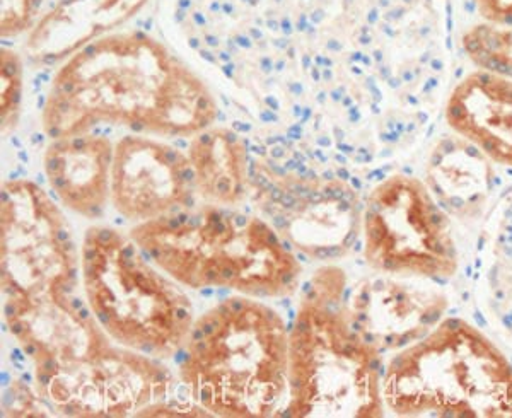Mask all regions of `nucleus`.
Segmentation results:
<instances>
[{
	"instance_id": "obj_33",
	"label": "nucleus",
	"mask_w": 512,
	"mask_h": 418,
	"mask_svg": "<svg viewBox=\"0 0 512 418\" xmlns=\"http://www.w3.org/2000/svg\"><path fill=\"white\" fill-rule=\"evenodd\" d=\"M282 306H284V308H291V301H289V299H284V301H282Z\"/></svg>"
},
{
	"instance_id": "obj_26",
	"label": "nucleus",
	"mask_w": 512,
	"mask_h": 418,
	"mask_svg": "<svg viewBox=\"0 0 512 418\" xmlns=\"http://www.w3.org/2000/svg\"><path fill=\"white\" fill-rule=\"evenodd\" d=\"M84 306H86V304H84V301L79 299V297H72V299H70V308H72V311H76L77 313V311L84 308Z\"/></svg>"
},
{
	"instance_id": "obj_1",
	"label": "nucleus",
	"mask_w": 512,
	"mask_h": 418,
	"mask_svg": "<svg viewBox=\"0 0 512 418\" xmlns=\"http://www.w3.org/2000/svg\"><path fill=\"white\" fill-rule=\"evenodd\" d=\"M219 115L192 70L151 36L117 33L82 47L59 70L43 108L48 139L88 134L101 123L134 134L193 135Z\"/></svg>"
},
{
	"instance_id": "obj_21",
	"label": "nucleus",
	"mask_w": 512,
	"mask_h": 418,
	"mask_svg": "<svg viewBox=\"0 0 512 418\" xmlns=\"http://www.w3.org/2000/svg\"><path fill=\"white\" fill-rule=\"evenodd\" d=\"M284 190L282 188H279V186L275 185L274 188H272V192L268 193V197H270V200L274 202V204H279L280 198L284 197Z\"/></svg>"
},
{
	"instance_id": "obj_23",
	"label": "nucleus",
	"mask_w": 512,
	"mask_h": 418,
	"mask_svg": "<svg viewBox=\"0 0 512 418\" xmlns=\"http://www.w3.org/2000/svg\"><path fill=\"white\" fill-rule=\"evenodd\" d=\"M76 314L77 318H79L82 323H89V321H91V311H89L88 306H84V308L79 309Z\"/></svg>"
},
{
	"instance_id": "obj_12",
	"label": "nucleus",
	"mask_w": 512,
	"mask_h": 418,
	"mask_svg": "<svg viewBox=\"0 0 512 418\" xmlns=\"http://www.w3.org/2000/svg\"><path fill=\"white\" fill-rule=\"evenodd\" d=\"M2 134H11L19 122L23 101V64L19 55L2 48Z\"/></svg>"
},
{
	"instance_id": "obj_16",
	"label": "nucleus",
	"mask_w": 512,
	"mask_h": 418,
	"mask_svg": "<svg viewBox=\"0 0 512 418\" xmlns=\"http://www.w3.org/2000/svg\"><path fill=\"white\" fill-rule=\"evenodd\" d=\"M227 306L231 308L233 314H241L245 313L248 306H250L251 302L248 299H243V297H231V299H227Z\"/></svg>"
},
{
	"instance_id": "obj_14",
	"label": "nucleus",
	"mask_w": 512,
	"mask_h": 418,
	"mask_svg": "<svg viewBox=\"0 0 512 418\" xmlns=\"http://www.w3.org/2000/svg\"><path fill=\"white\" fill-rule=\"evenodd\" d=\"M483 21L512 26V0H475Z\"/></svg>"
},
{
	"instance_id": "obj_9",
	"label": "nucleus",
	"mask_w": 512,
	"mask_h": 418,
	"mask_svg": "<svg viewBox=\"0 0 512 418\" xmlns=\"http://www.w3.org/2000/svg\"><path fill=\"white\" fill-rule=\"evenodd\" d=\"M490 161L475 144L454 134L432 154L427 186L456 215L480 209L490 188Z\"/></svg>"
},
{
	"instance_id": "obj_2",
	"label": "nucleus",
	"mask_w": 512,
	"mask_h": 418,
	"mask_svg": "<svg viewBox=\"0 0 512 418\" xmlns=\"http://www.w3.org/2000/svg\"><path fill=\"white\" fill-rule=\"evenodd\" d=\"M383 400L398 417L512 418V360L477 326L446 318L391 359Z\"/></svg>"
},
{
	"instance_id": "obj_27",
	"label": "nucleus",
	"mask_w": 512,
	"mask_h": 418,
	"mask_svg": "<svg viewBox=\"0 0 512 418\" xmlns=\"http://www.w3.org/2000/svg\"><path fill=\"white\" fill-rule=\"evenodd\" d=\"M24 350L21 349H12L11 352V362H14V360H19V362H24L26 360V357H24Z\"/></svg>"
},
{
	"instance_id": "obj_7",
	"label": "nucleus",
	"mask_w": 512,
	"mask_h": 418,
	"mask_svg": "<svg viewBox=\"0 0 512 418\" xmlns=\"http://www.w3.org/2000/svg\"><path fill=\"white\" fill-rule=\"evenodd\" d=\"M113 161L115 149L105 135L82 134L53 140L43 168L60 202L89 219H98L105 215Z\"/></svg>"
},
{
	"instance_id": "obj_24",
	"label": "nucleus",
	"mask_w": 512,
	"mask_h": 418,
	"mask_svg": "<svg viewBox=\"0 0 512 418\" xmlns=\"http://www.w3.org/2000/svg\"><path fill=\"white\" fill-rule=\"evenodd\" d=\"M65 277L72 282V284H77V267L72 263V265H69V268H67V272H65Z\"/></svg>"
},
{
	"instance_id": "obj_29",
	"label": "nucleus",
	"mask_w": 512,
	"mask_h": 418,
	"mask_svg": "<svg viewBox=\"0 0 512 418\" xmlns=\"http://www.w3.org/2000/svg\"><path fill=\"white\" fill-rule=\"evenodd\" d=\"M190 217H192V215L188 214V212H180V214H178V219H180L183 227L187 226L188 221H190Z\"/></svg>"
},
{
	"instance_id": "obj_20",
	"label": "nucleus",
	"mask_w": 512,
	"mask_h": 418,
	"mask_svg": "<svg viewBox=\"0 0 512 418\" xmlns=\"http://www.w3.org/2000/svg\"><path fill=\"white\" fill-rule=\"evenodd\" d=\"M233 224L234 226L239 227V229H248L251 221L245 214H234Z\"/></svg>"
},
{
	"instance_id": "obj_28",
	"label": "nucleus",
	"mask_w": 512,
	"mask_h": 418,
	"mask_svg": "<svg viewBox=\"0 0 512 418\" xmlns=\"http://www.w3.org/2000/svg\"><path fill=\"white\" fill-rule=\"evenodd\" d=\"M198 294H200L202 297H205V299H209V297H212L214 294H216V291H214V289H210V287H205V289H200Z\"/></svg>"
},
{
	"instance_id": "obj_10",
	"label": "nucleus",
	"mask_w": 512,
	"mask_h": 418,
	"mask_svg": "<svg viewBox=\"0 0 512 418\" xmlns=\"http://www.w3.org/2000/svg\"><path fill=\"white\" fill-rule=\"evenodd\" d=\"M248 140L239 139L234 130L216 128L198 134L190 146V164L197 173L202 195L227 204L245 195L248 175Z\"/></svg>"
},
{
	"instance_id": "obj_30",
	"label": "nucleus",
	"mask_w": 512,
	"mask_h": 418,
	"mask_svg": "<svg viewBox=\"0 0 512 418\" xmlns=\"http://www.w3.org/2000/svg\"><path fill=\"white\" fill-rule=\"evenodd\" d=\"M21 381L26 384H31L33 383V376H31L30 372H23V374H21Z\"/></svg>"
},
{
	"instance_id": "obj_19",
	"label": "nucleus",
	"mask_w": 512,
	"mask_h": 418,
	"mask_svg": "<svg viewBox=\"0 0 512 418\" xmlns=\"http://www.w3.org/2000/svg\"><path fill=\"white\" fill-rule=\"evenodd\" d=\"M274 226L279 229V231H289L292 226V221H287L284 215H274Z\"/></svg>"
},
{
	"instance_id": "obj_22",
	"label": "nucleus",
	"mask_w": 512,
	"mask_h": 418,
	"mask_svg": "<svg viewBox=\"0 0 512 418\" xmlns=\"http://www.w3.org/2000/svg\"><path fill=\"white\" fill-rule=\"evenodd\" d=\"M190 338H192V342H200V340H205L207 338V335H205V331L200 328V326L195 325V328H193L192 333H190Z\"/></svg>"
},
{
	"instance_id": "obj_8",
	"label": "nucleus",
	"mask_w": 512,
	"mask_h": 418,
	"mask_svg": "<svg viewBox=\"0 0 512 418\" xmlns=\"http://www.w3.org/2000/svg\"><path fill=\"white\" fill-rule=\"evenodd\" d=\"M147 0H60L41 18L31 35V57L53 65L117 28L140 11Z\"/></svg>"
},
{
	"instance_id": "obj_5",
	"label": "nucleus",
	"mask_w": 512,
	"mask_h": 418,
	"mask_svg": "<svg viewBox=\"0 0 512 418\" xmlns=\"http://www.w3.org/2000/svg\"><path fill=\"white\" fill-rule=\"evenodd\" d=\"M448 308V297L432 280L410 277L403 280L376 279L361 287L354 299V311L376 309L364 325L367 343L384 350H402L427 335Z\"/></svg>"
},
{
	"instance_id": "obj_32",
	"label": "nucleus",
	"mask_w": 512,
	"mask_h": 418,
	"mask_svg": "<svg viewBox=\"0 0 512 418\" xmlns=\"http://www.w3.org/2000/svg\"><path fill=\"white\" fill-rule=\"evenodd\" d=\"M12 366L16 367V369H18V371H24L23 362H21V364H19V360H14V362H12Z\"/></svg>"
},
{
	"instance_id": "obj_4",
	"label": "nucleus",
	"mask_w": 512,
	"mask_h": 418,
	"mask_svg": "<svg viewBox=\"0 0 512 418\" xmlns=\"http://www.w3.org/2000/svg\"><path fill=\"white\" fill-rule=\"evenodd\" d=\"M111 180L115 209L125 217H151L183 204L197 173L175 147L128 135L115 146Z\"/></svg>"
},
{
	"instance_id": "obj_18",
	"label": "nucleus",
	"mask_w": 512,
	"mask_h": 418,
	"mask_svg": "<svg viewBox=\"0 0 512 418\" xmlns=\"http://www.w3.org/2000/svg\"><path fill=\"white\" fill-rule=\"evenodd\" d=\"M53 238H55V241L57 243L62 244L65 243V241H69L70 238V231L67 229V227L60 226L55 229V233H53Z\"/></svg>"
},
{
	"instance_id": "obj_11",
	"label": "nucleus",
	"mask_w": 512,
	"mask_h": 418,
	"mask_svg": "<svg viewBox=\"0 0 512 418\" xmlns=\"http://www.w3.org/2000/svg\"><path fill=\"white\" fill-rule=\"evenodd\" d=\"M463 47L478 70L512 79V26L483 21L466 33Z\"/></svg>"
},
{
	"instance_id": "obj_3",
	"label": "nucleus",
	"mask_w": 512,
	"mask_h": 418,
	"mask_svg": "<svg viewBox=\"0 0 512 418\" xmlns=\"http://www.w3.org/2000/svg\"><path fill=\"white\" fill-rule=\"evenodd\" d=\"M364 256L379 272L432 282L453 279L460 255L448 214L424 181L395 175L366 198Z\"/></svg>"
},
{
	"instance_id": "obj_15",
	"label": "nucleus",
	"mask_w": 512,
	"mask_h": 418,
	"mask_svg": "<svg viewBox=\"0 0 512 418\" xmlns=\"http://www.w3.org/2000/svg\"><path fill=\"white\" fill-rule=\"evenodd\" d=\"M93 229L98 246H110L120 238V234L115 233L113 229H108V227H93Z\"/></svg>"
},
{
	"instance_id": "obj_6",
	"label": "nucleus",
	"mask_w": 512,
	"mask_h": 418,
	"mask_svg": "<svg viewBox=\"0 0 512 418\" xmlns=\"http://www.w3.org/2000/svg\"><path fill=\"white\" fill-rule=\"evenodd\" d=\"M446 122L494 164L512 169V79L477 70L454 86Z\"/></svg>"
},
{
	"instance_id": "obj_17",
	"label": "nucleus",
	"mask_w": 512,
	"mask_h": 418,
	"mask_svg": "<svg viewBox=\"0 0 512 418\" xmlns=\"http://www.w3.org/2000/svg\"><path fill=\"white\" fill-rule=\"evenodd\" d=\"M202 330L205 331V335H207V338H214L216 337L217 333H219V330H217L216 325L212 323V321L207 318V316H204V318H200L197 323Z\"/></svg>"
},
{
	"instance_id": "obj_13",
	"label": "nucleus",
	"mask_w": 512,
	"mask_h": 418,
	"mask_svg": "<svg viewBox=\"0 0 512 418\" xmlns=\"http://www.w3.org/2000/svg\"><path fill=\"white\" fill-rule=\"evenodd\" d=\"M40 0H2V36H16L30 30Z\"/></svg>"
},
{
	"instance_id": "obj_31",
	"label": "nucleus",
	"mask_w": 512,
	"mask_h": 418,
	"mask_svg": "<svg viewBox=\"0 0 512 418\" xmlns=\"http://www.w3.org/2000/svg\"><path fill=\"white\" fill-rule=\"evenodd\" d=\"M2 386H4V388L9 386V376H7L6 371L2 372Z\"/></svg>"
},
{
	"instance_id": "obj_25",
	"label": "nucleus",
	"mask_w": 512,
	"mask_h": 418,
	"mask_svg": "<svg viewBox=\"0 0 512 418\" xmlns=\"http://www.w3.org/2000/svg\"><path fill=\"white\" fill-rule=\"evenodd\" d=\"M60 248H62L65 255H69V253H74V250H76V243H74L72 239H69V241H65V243L60 244Z\"/></svg>"
}]
</instances>
